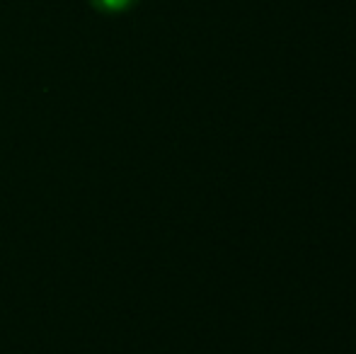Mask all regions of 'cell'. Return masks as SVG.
Instances as JSON below:
<instances>
[{
  "instance_id": "6da1fadb",
  "label": "cell",
  "mask_w": 356,
  "mask_h": 354,
  "mask_svg": "<svg viewBox=\"0 0 356 354\" xmlns=\"http://www.w3.org/2000/svg\"><path fill=\"white\" fill-rule=\"evenodd\" d=\"M90 5H92L97 13L102 15H124L129 13V10H134L138 5V0H90Z\"/></svg>"
}]
</instances>
